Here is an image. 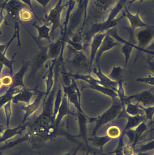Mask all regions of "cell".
<instances>
[{
    "mask_svg": "<svg viewBox=\"0 0 154 155\" xmlns=\"http://www.w3.org/2000/svg\"><path fill=\"white\" fill-rule=\"evenodd\" d=\"M147 128H148V126L146 124L145 122H143L140 124L137 127H136L135 130L132 131L133 136H134V146L136 145L140 137L147 130Z\"/></svg>",
    "mask_w": 154,
    "mask_h": 155,
    "instance_id": "ac0fdd59",
    "label": "cell"
},
{
    "mask_svg": "<svg viewBox=\"0 0 154 155\" xmlns=\"http://www.w3.org/2000/svg\"><path fill=\"white\" fill-rule=\"evenodd\" d=\"M118 0H94L95 7L100 12H110Z\"/></svg>",
    "mask_w": 154,
    "mask_h": 155,
    "instance_id": "9a60e30c",
    "label": "cell"
},
{
    "mask_svg": "<svg viewBox=\"0 0 154 155\" xmlns=\"http://www.w3.org/2000/svg\"><path fill=\"white\" fill-rule=\"evenodd\" d=\"M125 17H126L130 23V28L128 29L129 33V42L136 44V42L135 39V32L138 28H144L149 26V25L145 23L141 19L139 15V10L135 14H132L129 11V8L126 6L123 11Z\"/></svg>",
    "mask_w": 154,
    "mask_h": 155,
    "instance_id": "277c9868",
    "label": "cell"
},
{
    "mask_svg": "<svg viewBox=\"0 0 154 155\" xmlns=\"http://www.w3.org/2000/svg\"><path fill=\"white\" fill-rule=\"evenodd\" d=\"M5 2L3 3L1 7V10H0V35L2 34L1 31V26L3 22L5 19L3 11L4 10Z\"/></svg>",
    "mask_w": 154,
    "mask_h": 155,
    "instance_id": "83f0119b",
    "label": "cell"
},
{
    "mask_svg": "<svg viewBox=\"0 0 154 155\" xmlns=\"http://www.w3.org/2000/svg\"><path fill=\"white\" fill-rule=\"evenodd\" d=\"M128 0H118L114 6L109 12L107 19L104 21L93 24L89 31L86 33L85 36L87 40H92L94 35L99 33L107 31L115 28L122 19L125 17L123 12L120 17L116 18L118 14L128 5Z\"/></svg>",
    "mask_w": 154,
    "mask_h": 155,
    "instance_id": "6da1fadb",
    "label": "cell"
},
{
    "mask_svg": "<svg viewBox=\"0 0 154 155\" xmlns=\"http://www.w3.org/2000/svg\"><path fill=\"white\" fill-rule=\"evenodd\" d=\"M132 45H133L134 49H136V50L139 51L143 52L146 54L154 56V51H150V50H147V49H145V48H140V47L137 46L136 45L134 44L133 43L132 44Z\"/></svg>",
    "mask_w": 154,
    "mask_h": 155,
    "instance_id": "cb8c5ba5",
    "label": "cell"
},
{
    "mask_svg": "<svg viewBox=\"0 0 154 155\" xmlns=\"http://www.w3.org/2000/svg\"><path fill=\"white\" fill-rule=\"evenodd\" d=\"M123 69L120 66H114L113 67L111 73L108 75V77L111 80L119 82L123 81Z\"/></svg>",
    "mask_w": 154,
    "mask_h": 155,
    "instance_id": "e0dca14e",
    "label": "cell"
},
{
    "mask_svg": "<svg viewBox=\"0 0 154 155\" xmlns=\"http://www.w3.org/2000/svg\"><path fill=\"white\" fill-rule=\"evenodd\" d=\"M64 42L63 38L61 36L55 42L50 43L48 50L49 59H55L58 57Z\"/></svg>",
    "mask_w": 154,
    "mask_h": 155,
    "instance_id": "7c38bea8",
    "label": "cell"
},
{
    "mask_svg": "<svg viewBox=\"0 0 154 155\" xmlns=\"http://www.w3.org/2000/svg\"><path fill=\"white\" fill-rule=\"evenodd\" d=\"M142 107L144 111L146 120H150L151 123L152 122L153 117L154 115V106L147 107Z\"/></svg>",
    "mask_w": 154,
    "mask_h": 155,
    "instance_id": "ffe728a7",
    "label": "cell"
},
{
    "mask_svg": "<svg viewBox=\"0 0 154 155\" xmlns=\"http://www.w3.org/2000/svg\"><path fill=\"white\" fill-rule=\"evenodd\" d=\"M109 32V31L99 33L93 36L91 41V54H90V68H92L93 62L94 61L96 55L103 42V40Z\"/></svg>",
    "mask_w": 154,
    "mask_h": 155,
    "instance_id": "30bf717a",
    "label": "cell"
},
{
    "mask_svg": "<svg viewBox=\"0 0 154 155\" xmlns=\"http://www.w3.org/2000/svg\"><path fill=\"white\" fill-rule=\"evenodd\" d=\"M147 67L154 74V61L152 57H149L147 59Z\"/></svg>",
    "mask_w": 154,
    "mask_h": 155,
    "instance_id": "d4e9b609",
    "label": "cell"
},
{
    "mask_svg": "<svg viewBox=\"0 0 154 155\" xmlns=\"http://www.w3.org/2000/svg\"><path fill=\"white\" fill-rule=\"evenodd\" d=\"M126 113L131 116L145 115L143 107L138 104L132 103L130 100L126 99L125 101Z\"/></svg>",
    "mask_w": 154,
    "mask_h": 155,
    "instance_id": "4fadbf2b",
    "label": "cell"
},
{
    "mask_svg": "<svg viewBox=\"0 0 154 155\" xmlns=\"http://www.w3.org/2000/svg\"><path fill=\"white\" fill-rule=\"evenodd\" d=\"M2 83L4 85L8 86L11 84L12 82V79L10 76H6L3 78L2 79Z\"/></svg>",
    "mask_w": 154,
    "mask_h": 155,
    "instance_id": "484cf974",
    "label": "cell"
},
{
    "mask_svg": "<svg viewBox=\"0 0 154 155\" xmlns=\"http://www.w3.org/2000/svg\"><path fill=\"white\" fill-rule=\"evenodd\" d=\"M63 0H59L56 5L50 10L48 14H46L43 19V21L46 25L51 24L52 25L50 35H53L54 31L57 28L61 26V16L62 12L64 7L69 5V1L64 4H62Z\"/></svg>",
    "mask_w": 154,
    "mask_h": 155,
    "instance_id": "7a4b0ae2",
    "label": "cell"
},
{
    "mask_svg": "<svg viewBox=\"0 0 154 155\" xmlns=\"http://www.w3.org/2000/svg\"><path fill=\"white\" fill-rule=\"evenodd\" d=\"M35 41L40 47V51L33 60V65L32 67L31 74L34 77L37 72L43 66L47 60L49 59L48 54V46H43L38 42V41L33 36Z\"/></svg>",
    "mask_w": 154,
    "mask_h": 155,
    "instance_id": "52a82bcc",
    "label": "cell"
},
{
    "mask_svg": "<svg viewBox=\"0 0 154 155\" xmlns=\"http://www.w3.org/2000/svg\"><path fill=\"white\" fill-rule=\"evenodd\" d=\"M33 25L36 28L38 33V36L37 39V41H40L42 39L48 41L50 43L52 42L51 40V29L46 24L44 23L42 25H39L37 23H34Z\"/></svg>",
    "mask_w": 154,
    "mask_h": 155,
    "instance_id": "5bb4252c",
    "label": "cell"
},
{
    "mask_svg": "<svg viewBox=\"0 0 154 155\" xmlns=\"http://www.w3.org/2000/svg\"><path fill=\"white\" fill-rule=\"evenodd\" d=\"M25 5L28 6V7H30L31 9V11L32 12L33 14L35 16V18L40 21V19H39V17L37 16L36 15V13H35V11H34V9L33 6L32 4L31 0H20Z\"/></svg>",
    "mask_w": 154,
    "mask_h": 155,
    "instance_id": "603a6c76",
    "label": "cell"
},
{
    "mask_svg": "<svg viewBox=\"0 0 154 155\" xmlns=\"http://www.w3.org/2000/svg\"><path fill=\"white\" fill-rule=\"evenodd\" d=\"M154 149V141L148 143L147 144L142 146L140 149L137 150L138 153L141 152H147V151L153 150Z\"/></svg>",
    "mask_w": 154,
    "mask_h": 155,
    "instance_id": "7402d4cb",
    "label": "cell"
},
{
    "mask_svg": "<svg viewBox=\"0 0 154 155\" xmlns=\"http://www.w3.org/2000/svg\"><path fill=\"white\" fill-rule=\"evenodd\" d=\"M146 49H147V50H150V51H154V41L151 43V44L149 46H148Z\"/></svg>",
    "mask_w": 154,
    "mask_h": 155,
    "instance_id": "f546056e",
    "label": "cell"
},
{
    "mask_svg": "<svg viewBox=\"0 0 154 155\" xmlns=\"http://www.w3.org/2000/svg\"><path fill=\"white\" fill-rule=\"evenodd\" d=\"M154 124V121H152V122H151L150 124H149V125H151L152 124Z\"/></svg>",
    "mask_w": 154,
    "mask_h": 155,
    "instance_id": "1f68e13d",
    "label": "cell"
},
{
    "mask_svg": "<svg viewBox=\"0 0 154 155\" xmlns=\"http://www.w3.org/2000/svg\"><path fill=\"white\" fill-rule=\"evenodd\" d=\"M153 11H154V10H153Z\"/></svg>",
    "mask_w": 154,
    "mask_h": 155,
    "instance_id": "836d02e7",
    "label": "cell"
},
{
    "mask_svg": "<svg viewBox=\"0 0 154 155\" xmlns=\"http://www.w3.org/2000/svg\"><path fill=\"white\" fill-rule=\"evenodd\" d=\"M68 63L70 68L74 71L80 73H90L91 71L90 60L87 59L82 51L74 49Z\"/></svg>",
    "mask_w": 154,
    "mask_h": 155,
    "instance_id": "3957f363",
    "label": "cell"
},
{
    "mask_svg": "<svg viewBox=\"0 0 154 155\" xmlns=\"http://www.w3.org/2000/svg\"><path fill=\"white\" fill-rule=\"evenodd\" d=\"M74 82L68 87H64V92L66 93L70 102L74 105L79 111H81L80 97L78 89Z\"/></svg>",
    "mask_w": 154,
    "mask_h": 155,
    "instance_id": "8fae6325",
    "label": "cell"
},
{
    "mask_svg": "<svg viewBox=\"0 0 154 155\" xmlns=\"http://www.w3.org/2000/svg\"><path fill=\"white\" fill-rule=\"evenodd\" d=\"M126 99L130 100L131 102L135 101L138 104H141L144 107L154 106V94L150 90H144L135 94L126 97Z\"/></svg>",
    "mask_w": 154,
    "mask_h": 155,
    "instance_id": "ba28073f",
    "label": "cell"
},
{
    "mask_svg": "<svg viewBox=\"0 0 154 155\" xmlns=\"http://www.w3.org/2000/svg\"><path fill=\"white\" fill-rule=\"evenodd\" d=\"M34 15L31 11L26 8L22 9L19 14V18L21 21H28L32 19Z\"/></svg>",
    "mask_w": 154,
    "mask_h": 155,
    "instance_id": "d6986e66",
    "label": "cell"
},
{
    "mask_svg": "<svg viewBox=\"0 0 154 155\" xmlns=\"http://www.w3.org/2000/svg\"><path fill=\"white\" fill-rule=\"evenodd\" d=\"M120 44L118 42L116 41V40H115L112 36L108 34L105 36L104 39L103 40V42L96 55L94 61L97 66L98 69H100V61L101 57L103 54L106 51H109L113 49L116 46H118Z\"/></svg>",
    "mask_w": 154,
    "mask_h": 155,
    "instance_id": "9c48e42d",
    "label": "cell"
},
{
    "mask_svg": "<svg viewBox=\"0 0 154 155\" xmlns=\"http://www.w3.org/2000/svg\"><path fill=\"white\" fill-rule=\"evenodd\" d=\"M35 1L43 7L45 12V15L46 14H47L46 12V6L51 0H35Z\"/></svg>",
    "mask_w": 154,
    "mask_h": 155,
    "instance_id": "4316f807",
    "label": "cell"
},
{
    "mask_svg": "<svg viewBox=\"0 0 154 155\" xmlns=\"http://www.w3.org/2000/svg\"><path fill=\"white\" fill-rule=\"evenodd\" d=\"M126 117L128 119L126 129H132L137 127L141 123L145 122L146 120L145 115H138L136 116H131L126 114Z\"/></svg>",
    "mask_w": 154,
    "mask_h": 155,
    "instance_id": "2e32d148",
    "label": "cell"
},
{
    "mask_svg": "<svg viewBox=\"0 0 154 155\" xmlns=\"http://www.w3.org/2000/svg\"><path fill=\"white\" fill-rule=\"evenodd\" d=\"M137 155H148V153L146 152H141V153H139Z\"/></svg>",
    "mask_w": 154,
    "mask_h": 155,
    "instance_id": "4dcf8cb0",
    "label": "cell"
},
{
    "mask_svg": "<svg viewBox=\"0 0 154 155\" xmlns=\"http://www.w3.org/2000/svg\"><path fill=\"white\" fill-rule=\"evenodd\" d=\"M4 2V10L14 21L15 26H20V24L21 22L19 18V14L22 9L26 8L27 5L20 0H5Z\"/></svg>",
    "mask_w": 154,
    "mask_h": 155,
    "instance_id": "5b68a950",
    "label": "cell"
},
{
    "mask_svg": "<svg viewBox=\"0 0 154 155\" xmlns=\"http://www.w3.org/2000/svg\"><path fill=\"white\" fill-rule=\"evenodd\" d=\"M135 39L138 47L147 48L154 41V25L144 27L135 35Z\"/></svg>",
    "mask_w": 154,
    "mask_h": 155,
    "instance_id": "8992f818",
    "label": "cell"
},
{
    "mask_svg": "<svg viewBox=\"0 0 154 155\" xmlns=\"http://www.w3.org/2000/svg\"><path fill=\"white\" fill-rule=\"evenodd\" d=\"M138 83H143L150 86H154V76L149 75L146 77L139 78L136 80Z\"/></svg>",
    "mask_w": 154,
    "mask_h": 155,
    "instance_id": "44dd1931",
    "label": "cell"
},
{
    "mask_svg": "<svg viewBox=\"0 0 154 155\" xmlns=\"http://www.w3.org/2000/svg\"><path fill=\"white\" fill-rule=\"evenodd\" d=\"M2 81H0V88H1V87H2Z\"/></svg>",
    "mask_w": 154,
    "mask_h": 155,
    "instance_id": "d6a6232c",
    "label": "cell"
},
{
    "mask_svg": "<svg viewBox=\"0 0 154 155\" xmlns=\"http://www.w3.org/2000/svg\"><path fill=\"white\" fill-rule=\"evenodd\" d=\"M136 1H139L140 2H143V1H146V0H128V5L129 8V7H130L132 4L133 3V2H135ZM152 1H153L154 2V0H152Z\"/></svg>",
    "mask_w": 154,
    "mask_h": 155,
    "instance_id": "f1b7e54d",
    "label": "cell"
}]
</instances>
